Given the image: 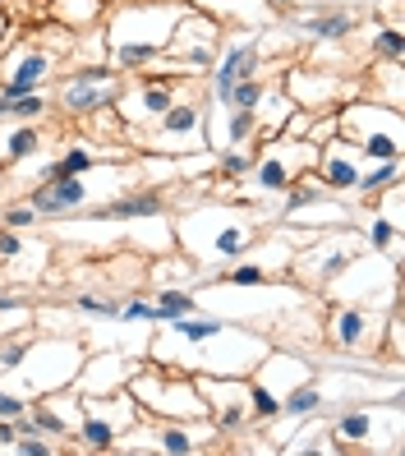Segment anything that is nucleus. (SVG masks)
I'll return each mask as SVG.
<instances>
[{
	"label": "nucleus",
	"instance_id": "obj_1",
	"mask_svg": "<svg viewBox=\"0 0 405 456\" xmlns=\"http://www.w3.org/2000/svg\"><path fill=\"white\" fill-rule=\"evenodd\" d=\"M184 10H189V0H111L101 14L106 61L120 74L152 69Z\"/></svg>",
	"mask_w": 405,
	"mask_h": 456
},
{
	"label": "nucleus",
	"instance_id": "obj_2",
	"mask_svg": "<svg viewBox=\"0 0 405 456\" xmlns=\"http://www.w3.org/2000/svg\"><path fill=\"white\" fill-rule=\"evenodd\" d=\"M258 235H263V222H254L245 208H226V203H203L194 212H184V217H175L180 249L189 254V263H207L212 273L245 258Z\"/></svg>",
	"mask_w": 405,
	"mask_h": 456
},
{
	"label": "nucleus",
	"instance_id": "obj_3",
	"mask_svg": "<svg viewBox=\"0 0 405 456\" xmlns=\"http://www.w3.org/2000/svg\"><path fill=\"white\" fill-rule=\"evenodd\" d=\"M328 438L336 443V452L364 447V452H383L396 456L405 443V396L401 387H392L387 401H345V411L328 415Z\"/></svg>",
	"mask_w": 405,
	"mask_h": 456
},
{
	"label": "nucleus",
	"instance_id": "obj_4",
	"mask_svg": "<svg viewBox=\"0 0 405 456\" xmlns=\"http://www.w3.org/2000/svg\"><path fill=\"white\" fill-rule=\"evenodd\" d=\"M88 360V346L78 341V337H33L28 341V351H23V360H19V369L14 373H5L0 383H14V392L19 396H51V392H61V387H69L74 383V373H78V364Z\"/></svg>",
	"mask_w": 405,
	"mask_h": 456
},
{
	"label": "nucleus",
	"instance_id": "obj_5",
	"mask_svg": "<svg viewBox=\"0 0 405 456\" xmlns=\"http://www.w3.org/2000/svg\"><path fill=\"white\" fill-rule=\"evenodd\" d=\"M336 139L355 143L364 162H396L405 143V125L396 106H383L373 97H350L336 106Z\"/></svg>",
	"mask_w": 405,
	"mask_h": 456
},
{
	"label": "nucleus",
	"instance_id": "obj_6",
	"mask_svg": "<svg viewBox=\"0 0 405 456\" xmlns=\"http://www.w3.org/2000/svg\"><path fill=\"white\" fill-rule=\"evenodd\" d=\"M125 392L139 401V411L152 419H207V401L198 392L194 373L161 369V364H139Z\"/></svg>",
	"mask_w": 405,
	"mask_h": 456
},
{
	"label": "nucleus",
	"instance_id": "obj_7",
	"mask_svg": "<svg viewBox=\"0 0 405 456\" xmlns=\"http://www.w3.org/2000/svg\"><path fill=\"white\" fill-rule=\"evenodd\" d=\"M226 33H231V28H226L222 19H212L207 10L189 5V10L175 19L171 42H166V51L157 56L152 69L175 74V78H203V74L212 69V61H217V51H222Z\"/></svg>",
	"mask_w": 405,
	"mask_h": 456
},
{
	"label": "nucleus",
	"instance_id": "obj_8",
	"mask_svg": "<svg viewBox=\"0 0 405 456\" xmlns=\"http://www.w3.org/2000/svg\"><path fill=\"white\" fill-rule=\"evenodd\" d=\"M189 84H194V78H189ZM189 84L175 93V102L152 125L129 134L143 152H161V157L207 152V97H189Z\"/></svg>",
	"mask_w": 405,
	"mask_h": 456
},
{
	"label": "nucleus",
	"instance_id": "obj_9",
	"mask_svg": "<svg viewBox=\"0 0 405 456\" xmlns=\"http://www.w3.org/2000/svg\"><path fill=\"white\" fill-rule=\"evenodd\" d=\"M383 323L387 309L377 314L360 300H332V309L322 314V346L345 360H377L383 355Z\"/></svg>",
	"mask_w": 405,
	"mask_h": 456
},
{
	"label": "nucleus",
	"instance_id": "obj_10",
	"mask_svg": "<svg viewBox=\"0 0 405 456\" xmlns=\"http://www.w3.org/2000/svg\"><path fill=\"white\" fill-rule=\"evenodd\" d=\"M125 88V74L111 65V61H97V65H74L65 74H56V93H51V106L65 116H78V120H88V116H101V111H111L116 97Z\"/></svg>",
	"mask_w": 405,
	"mask_h": 456
},
{
	"label": "nucleus",
	"instance_id": "obj_11",
	"mask_svg": "<svg viewBox=\"0 0 405 456\" xmlns=\"http://www.w3.org/2000/svg\"><path fill=\"white\" fill-rule=\"evenodd\" d=\"M116 162H101L84 175H61V180H42L33 184L28 199L37 208V217H61V212H78V208H97L106 194H116Z\"/></svg>",
	"mask_w": 405,
	"mask_h": 456
},
{
	"label": "nucleus",
	"instance_id": "obj_12",
	"mask_svg": "<svg viewBox=\"0 0 405 456\" xmlns=\"http://www.w3.org/2000/svg\"><path fill=\"white\" fill-rule=\"evenodd\" d=\"M360 249H369V245H364V235H360L355 222H350V226H332V231H322V235L309 240V245L295 249L290 273L300 277L304 286H313V290H328L332 277H336Z\"/></svg>",
	"mask_w": 405,
	"mask_h": 456
},
{
	"label": "nucleus",
	"instance_id": "obj_13",
	"mask_svg": "<svg viewBox=\"0 0 405 456\" xmlns=\"http://www.w3.org/2000/svg\"><path fill=\"white\" fill-rule=\"evenodd\" d=\"M139 401L125 387L120 392H101V396H78V428L74 443L84 452H116V438L139 419Z\"/></svg>",
	"mask_w": 405,
	"mask_h": 456
},
{
	"label": "nucleus",
	"instance_id": "obj_14",
	"mask_svg": "<svg viewBox=\"0 0 405 456\" xmlns=\"http://www.w3.org/2000/svg\"><path fill=\"white\" fill-rule=\"evenodd\" d=\"M396 290H401V263H392L377 249H360L332 277V286L322 295H328V300H360V305H373V295H383L387 305H396L401 300Z\"/></svg>",
	"mask_w": 405,
	"mask_h": 456
},
{
	"label": "nucleus",
	"instance_id": "obj_15",
	"mask_svg": "<svg viewBox=\"0 0 405 456\" xmlns=\"http://www.w3.org/2000/svg\"><path fill=\"white\" fill-rule=\"evenodd\" d=\"M263 56H267V42H263V37H235V42H222L217 61H212V69L203 74V78H207V102H226L239 78L263 74Z\"/></svg>",
	"mask_w": 405,
	"mask_h": 456
},
{
	"label": "nucleus",
	"instance_id": "obj_16",
	"mask_svg": "<svg viewBox=\"0 0 405 456\" xmlns=\"http://www.w3.org/2000/svg\"><path fill=\"white\" fill-rule=\"evenodd\" d=\"M281 88L295 106H304V111L322 116V111H336V102L350 97L355 88L345 84V74L336 69H318V65H290L286 78H281Z\"/></svg>",
	"mask_w": 405,
	"mask_h": 456
},
{
	"label": "nucleus",
	"instance_id": "obj_17",
	"mask_svg": "<svg viewBox=\"0 0 405 456\" xmlns=\"http://www.w3.org/2000/svg\"><path fill=\"white\" fill-rule=\"evenodd\" d=\"M134 369H139V360L125 355V351H106V355H93L78 364L74 373V392L78 396H101V392H120L129 379H134Z\"/></svg>",
	"mask_w": 405,
	"mask_h": 456
},
{
	"label": "nucleus",
	"instance_id": "obj_18",
	"mask_svg": "<svg viewBox=\"0 0 405 456\" xmlns=\"http://www.w3.org/2000/svg\"><path fill=\"white\" fill-rule=\"evenodd\" d=\"M290 19V28H295V37H313V42H328V46H341V42H350V33H355V10L350 5H336V0H328V5H313L309 14H286Z\"/></svg>",
	"mask_w": 405,
	"mask_h": 456
},
{
	"label": "nucleus",
	"instance_id": "obj_19",
	"mask_svg": "<svg viewBox=\"0 0 405 456\" xmlns=\"http://www.w3.org/2000/svg\"><path fill=\"white\" fill-rule=\"evenodd\" d=\"M364 171V157L355 152V143H345V139H332V143H322L318 148V162H313V175L318 184L328 194H350L355 190V175Z\"/></svg>",
	"mask_w": 405,
	"mask_h": 456
},
{
	"label": "nucleus",
	"instance_id": "obj_20",
	"mask_svg": "<svg viewBox=\"0 0 405 456\" xmlns=\"http://www.w3.org/2000/svg\"><path fill=\"white\" fill-rule=\"evenodd\" d=\"M258 134V116L231 102H207V148H245Z\"/></svg>",
	"mask_w": 405,
	"mask_h": 456
},
{
	"label": "nucleus",
	"instance_id": "obj_21",
	"mask_svg": "<svg viewBox=\"0 0 405 456\" xmlns=\"http://www.w3.org/2000/svg\"><path fill=\"white\" fill-rule=\"evenodd\" d=\"M189 5L207 10L212 19H222L235 33H263L277 23V14L267 10V0H189Z\"/></svg>",
	"mask_w": 405,
	"mask_h": 456
},
{
	"label": "nucleus",
	"instance_id": "obj_22",
	"mask_svg": "<svg viewBox=\"0 0 405 456\" xmlns=\"http://www.w3.org/2000/svg\"><path fill=\"white\" fill-rule=\"evenodd\" d=\"M46 152V134L33 120H0V171H14Z\"/></svg>",
	"mask_w": 405,
	"mask_h": 456
},
{
	"label": "nucleus",
	"instance_id": "obj_23",
	"mask_svg": "<svg viewBox=\"0 0 405 456\" xmlns=\"http://www.w3.org/2000/svg\"><path fill=\"white\" fill-rule=\"evenodd\" d=\"M161 217V194L139 190V194H111L93 208V222H152Z\"/></svg>",
	"mask_w": 405,
	"mask_h": 456
},
{
	"label": "nucleus",
	"instance_id": "obj_24",
	"mask_svg": "<svg viewBox=\"0 0 405 456\" xmlns=\"http://www.w3.org/2000/svg\"><path fill=\"white\" fill-rule=\"evenodd\" d=\"M101 14H106V0H46V10H42V19L61 23V28H69V33L97 28Z\"/></svg>",
	"mask_w": 405,
	"mask_h": 456
},
{
	"label": "nucleus",
	"instance_id": "obj_25",
	"mask_svg": "<svg viewBox=\"0 0 405 456\" xmlns=\"http://www.w3.org/2000/svg\"><path fill=\"white\" fill-rule=\"evenodd\" d=\"M360 235H364L369 249H377V254H387L392 263H401V222H392V217H383V212L369 208V217H364Z\"/></svg>",
	"mask_w": 405,
	"mask_h": 456
},
{
	"label": "nucleus",
	"instance_id": "obj_26",
	"mask_svg": "<svg viewBox=\"0 0 405 456\" xmlns=\"http://www.w3.org/2000/svg\"><path fill=\"white\" fill-rule=\"evenodd\" d=\"M401 180V157L396 162H364V171L355 175V190H350V199H360L364 208L387 190V184H396Z\"/></svg>",
	"mask_w": 405,
	"mask_h": 456
},
{
	"label": "nucleus",
	"instance_id": "obj_27",
	"mask_svg": "<svg viewBox=\"0 0 405 456\" xmlns=\"http://www.w3.org/2000/svg\"><path fill=\"white\" fill-rule=\"evenodd\" d=\"M51 116V97L46 93H23V97H0V120H33L42 125Z\"/></svg>",
	"mask_w": 405,
	"mask_h": 456
},
{
	"label": "nucleus",
	"instance_id": "obj_28",
	"mask_svg": "<svg viewBox=\"0 0 405 456\" xmlns=\"http://www.w3.org/2000/svg\"><path fill=\"white\" fill-rule=\"evenodd\" d=\"M369 97L383 102V106H396V111H401V61H383V69H373Z\"/></svg>",
	"mask_w": 405,
	"mask_h": 456
},
{
	"label": "nucleus",
	"instance_id": "obj_29",
	"mask_svg": "<svg viewBox=\"0 0 405 456\" xmlns=\"http://www.w3.org/2000/svg\"><path fill=\"white\" fill-rule=\"evenodd\" d=\"M249 167H254V152H245V148H222L217 162H212L217 180H226V184H239V180L249 175Z\"/></svg>",
	"mask_w": 405,
	"mask_h": 456
},
{
	"label": "nucleus",
	"instance_id": "obj_30",
	"mask_svg": "<svg viewBox=\"0 0 405 456\" xmlns=\"http://www.w3.org/2000/svg\"><path fill=\"white\" fill-rule=\"evenodd\" d=\"M152 305L166 314V318H180V314H198V295L189 290V286H161Z\"/></svg>",
	"mask_w": 405,
	"mask_h": 456
},
{
	"label": "nucleus",
	"instance_id": "obj_31",
	"mask_svg": "<svg viewBox=\"0 0 405 456\" xmlns=\"http://www.w3.org/2000/svg\"><path fill=\"white\" fill-rule=\"evenodd\" d=\"M369 51H373V56H383V61H401V51H405V28H392V23L373 28V33H369Z\"/></svg>",
	"mask_w": 405,
	"mask_h": 456
},
{
	"label": "nucleus",
	"instance_id": "obj_32",
	"mask_svg": "<svg viewBox=\"0 0 405 456\" xmlns=\"http://www.w3.org/2000/svg\"><path fill=\"white\" fill-rule=\"evenodd\" d=\"M69 309L88 314V318H101V323H116L120 300H116V295H78V300H69Z\"/></svg>",
	"mask_w": 405,
	"mask_h": 456
},
{
	"label": "nucleus",
	"instance_id": "obj_33",
	"mask_svg": "<svg viewBox=\"0 0 405 456\" xmlns=\"http://www.w3.org/2000/svg\"><path fill=\"white\" fill-rule=\"evenodd\" d=\"M42 217H37V208L23 199V203H5L0 208V226H10V231H33Z\"/></svg>",
	"mask_w": 405,
	"mask_h": 456
},
{
	"label": "nucleus",
	"instance_id": "obj_34",
	"mask_svg": "<svg viewBox=\"0 0 405 456\" xmlns=\"http://www.w3.org/2000/svg\"><path fill=\"white\" fill-rule=\"evenodd\" d=\"M263 88H267V78L263 74H254V78H239V84L231 88V106H245V111H254V106H258V97H263Z\"/></svg>",
	"mask_w": 405,
	"mask_h": 456
},
{
	"label": "nucleus",
	"instance_id": "obj_35",
	"mask_svg": "<svg viewBox=\"0 0 405 456\" xmlns=\"http://www.w3.org/2000/svg\"><path fill=\"white\" fill-rule=\"evenodd\" d=\"M23 411H28V396H19L14 387L0 383V419H19Z\"/></svg>",
	"mask_w": 405,
	"mask_h": 456
},
{
	"label": "nucleus",
	"instance_id": "obj_36",
	"mask_svg": "<svg viewBox=\"0 0 405 456\" xmlns=\"http://www.w3.org/2000/svg\"><path fill=\"white\" fill-rule=\"evenodd\" d=\"M28 341H33V337H28ZM28 341H10V346H0V379H5V373H14V369H19L23 351H28Z\"/></svg>",
	"mask_w": 405,
	"mask_h": 456
},
{
	"label": "nucleus",
	"instance_id": "obj_37",
	"mask_svg": "<svg viewBox=\"0 0 405 456\" xmlns=\"http://www.w3.org/2000/svg\"><path fill=\"white\" fill-rule=\"evenodd\" d=\"M300 5H328V0H267V10H272L277 19H286V14H295V10H300Z\"/></svg>",
	"mask_w": 405,
	"mask_h": 456
},
{
	"label": "nucleus",
	"instance_id": "obj_38",
	"mask_svg": "<svg viewBox=\"0 0 405 456\" xmlns=\"http://www.w3.org/2000/svg\"><path fill=\"white\" fill-rule=\"evenodd\" d=\"M0 309H14V314H28V300L19 290H0Z\"/></svg>",
	"mask_w": 405,
	"mask_h": 456
},
{
	"label": "nucleus",
	"instance_id": "obj_39",
	"mask_svg": "<svg viewBox=\"0 0 405 456\" xmlns=\"http://www.w3.org/2000/svg\"><path fill=\"white\" fill-rule=\"evenodd\" d=\"M10 33V14H5V5H0V37Z\"/></svg>",
	"mask_w": 405,
	"mask_h": 456
},
{
	"label": "nucleus",
	"instance_id": "obj_40",
	"mask_svg": "<svg viewBox=\"0 0 405 456\" xmlns=\"http://www.w3.org/2000/svg\"><path fill=\"white\" fill-rule=\"evenodd\" d=\"M106 5H111V0H106Z\"/></svg>",
	"mask_w": 405,
	"mask_h": 456
}]
</instances>
